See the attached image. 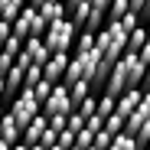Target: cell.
<instances>
[{
    "instance_id": "cell-23",
    "label": "cell",
    "mask_w": 150,
    "mask_h": 150,
    "mask_svg": "<svg viewBox=\"0 0 150 150\" xmlns=\"http://www.w3.org/2000/svg\"><path fill=\"white\" fill-rule=\"evenodd\" d=\"M137 114H140L144 121H150V88H144V95H140V105H137Z\"/></svg>"
},
{
    "instance_id": "cell-20",
    "label": "cell",
    "mask_w": 150,
    "mask_h": 150,
    "mask_svg": "<svg viewBox=\"0 0 150 150\" xmlns=\"http://www.w3.org/2000/svg\"><path fill=\"white\" fill-rule=\"evenodd\" d=\"M49 91H52V82H46V79H39V82L33 85V95H36V101H39V105L46 101V95H49Z\"/></svg>"
},
{
    "instance_id": "cell-11",
    "label": "cell",
    "mask_w": 150,
    "mask_h": 150,
    "mask_svg": "<svg viewBox=\"0 0 150 150\" xmlns=\"http://www.w3.org/2000/svg\"><path fill=\"white\" fill-rule=\"evenodd\" d=\"M65 88H69V98H72V105H79V101H85V98H88V95L95 91L88 79H79V82H72V85H65Z\"/></svg>"
},
{
    "instance_id": "cell-31",
    "label": "cell",
    "mask_w": 150,
    "mask_h": 150,
    "mask_svg": "<svg viewBox=\"0 0 150 150\" xmlns=\"http://www.w3.org/2000/svg\"><path fill=\"white\" fill-rule=\"evenodd\" d=\"M42 4H49V0H30V7H42Z\"/></svg>"
},
{
    "instance_id": "cell-15",
    "label": "cell",
    "mask_w": 150,
    "mask_h": 150,
    "mask_svg": "<svg viewBox=\"0 0 150 150\" xmlns=\"http://www.w3.org/2000/svg\"><path fill=\"white\" fill-rule=\"evenodd\" d=\"M108 150H140V147H137V140H134L131 134H124V131H121V134H114V140H111Z\"/></svg>"
},
{
    "instance_id": "cell-26",
    "label": "cell",
    "mask_w": 150,
    "mask_h": 150,
    "mask_svg": "<svg viewBox=\"0 0 150 150\" xmlns=\"http://www.w3.org/2000/svg\"><path fill=\"white\" fill-rule=\"evenodd\" d=\"M56 140H59V131H52V127H46V131H42V137H39L36 144H42V147H52Z\"/></svg>"
},
{
    "instance_id": "cell-5",
    "label": "cell",
    "mask_w": 150,
    "mask_h": 150,
    "mask_svg": "<svg viewBox=\"0 0 150 150\" xmlns=\"http://www.w3.org/2000/svg\"><path fill=\"white\" fill-rule=\"evenodd\" d=\"M69 56H72V52H52V56L42 62V79H46V82H52V85H59V82L65 79Z\"/></svg>"
},
{
    "instance_id": "cell-22",
    "label": "cell",
    "mask_w": 150,
    "mask_h": 150,
    "mask_svg": "<svg viewBox=\"0 0 150 150\" xmlns=\"http://www.w3.org/2000/svg\"><path fill=\"white\" fill-rule=\"evenodd\" d=\"M65 127H69V131H72V134H79V131H82V127H85V117H82V114H79V111H72V114H69V117H65Z\"/></svg>"
},
{
    "instance_id": "cell-38",
    "label": "cell",
    "mask_w": 150,
    "mask_h": 150,
    "mask_svg": "<svg viewBox=\"0 0 150 150\" xmlns=\"http://www.w3.org/2000/svg\"><path fill=\"white\" fill-rule=\"evenodd\" d=\"M147 20H150V10H147V13H144V23H147Z\"/></svg>"
},
{
    "instance_id": "cell-4",
    "label": "cell",
    "mask_w": 150,
    "mask_h": 150,
    "mask_svg": "<svg viewBox=\"0 0 150 150\" xmlns=\"http://www.w3.org/2000/svg\"><path fill=\"white\" fill-rule=\"evenodd\" d=\"M39 111L49 117V114H72L75 111V105H72V98H69V88L59 82V85H52V91L46 95V101L39 105Z\"/></svg>"
},
{
    "instance_id": "cell-30",
    "label": "cell",
    "mask_w": 150,
    "mask_h": 150,
    "mask_svg": "<svg viewBox=\"0 0 150 150\" xmlns=\"http://www.w3.org/2000/svg\"><path fill=\"white\" fill-rule=\"evenodd\" d=\"M13 150H30V144H23V140H16V144H13Z\"/></svg>"
},
{
    "instance_id": "cell-9",
    "label": "cell",
    "mask_w": 150,
    "mask_h": 150,
    "mask_svg": "<svg viewBox=\"0 0 150 150\" xmlns=\"http://www.w3.org/2000/svg\"><path fill=\"white\" fill-rule=\"evenodd\" d=\"M46 127H49V117L39 111V114L26 124V127H23V144H36V140L42 137V131H46Z\"/></svg>"
},
{
    "instance_id": "cell-40",
    "label": "cell",
    "mask_w": 150,
    "mask_h": 150,
    "mask_svg": "<svg viewBox=\"0 0 150 150\" xmlns=\"http://www.w3.org/2000/svg\"><path fill=\"white\" fill-rule=\"evenodd\" d=\"M0 52H4V42H0Z\"/></svg>"
},
{
    "instance_id": "cell-37",
    "label": "cell",
    "mask_w": 150,
    "mask_h": 150,
    "mask_svg": "<svg viewBox=\"0 0 150 150\" xmlns=\"http://www.w3.org/2000/svg\"><path fill=\"white\" fill-rule=\"evenodd\" d=\"M147 46H150V26H147Z\"/></svg>"
},
{
    "instance_id": "cell-3",
    "label": "cell",
    "mask_w": 150,
    "mask_h": 150,
    "mask_svg": "<svg viewBox=\"0 0 150 150\" xmlns=\"http://www.w3.org/2000/svg\"><path fill=\"white\" fill-rule=\"evenodd\" d=\"M46 33V23L39 20V13H36V7H23L20 10V16L13 20V36L16 39H30V36H42Z\"/></svg>"
},
{
    "instance_id": "cell-12",
    "label": "cell",
    "mask_w": 150,
    "mask_h": 150,
    "mask_svg": "<svg viewBox=\"0 0 150 150\" xmlns=\"http://www.w3.org/2000/svg\"><path fill=\"white\" fill-rule=\"evenodd\" d=\"M147 42V23H140V26H134L127 33V46H124V52H140V46Z\"/></svg>"
},
{
    "instance_id": "cell-7",
    "label": "cell",
    "mask_w": 150,
    "mask_h": 150,
    "mask_svg": "<svg viewBox=\"0 0 150 150\" xmlns=\"http://www.w3.org/2000/svg\"><path fill=\"white\" fill-rule=\"evenodd\" d=\"M23 52H26L33 62H46L49 56H52V52H49V49H46V42H42V36H30V39H23Z\"/></svg>"
},
{
    "instance_id": "cell-27",
    "label": "cell",
    "mask_w": 150,
    "mask_h": 150,
    "mask_svg": "<svg viewBox=\"0 0 150 150\" xmlns=\"http://www.w3.org/2000/svg\"><path fill=\"white\" fill-rule=\"evenodd\" d=\"M56 144H59V147H65V150H69V147H72V144H75V134H72V131H69V127H65V131H59V140H56Z\"/></svg>"
},
{
    "instance_id": "cell-8",
    "label": "cell",
    "mask_w": 150,
    "mask_h": 150,
    "mask_svg": "<svg viewBox=\"0 0 150 150\" xmlns=\"http://www.w3.org/2000/svg\"><path fill=\"white\" fill-rule=\"evenodd\" d=\"M36 13H39V20L46 23H56V20H62V16H69V10H65V4L62 0H49V4H42V7H36Z\"/></svg>"
},
{
    "instance_id": "cell-6",
    "label": "cell",
    "mask_w": 150,
    "mask_h": 150,
    "mask_svg": "<svg viewBox=\"0 0 150 150\" xmlns=\"http://www.w3.org/2000/svg\"><path fill=\"white\" fill-rule=\"evenodd\" d=\"M140 95H144V88H127L124 95H117V108H114V114H121V117L134 114L137 105H140Z\"/></svg>"
},
{
    "instance_id": "cell-33",
    "label": "cell",
    "mask_w": 150,
    "mask_h": 150,
    "mask_svg": "<svg viewBox=\"0 0 150 150\" xmlns=\"http://www.w3.org/2000/svg\"><path fill=\"white\" fill-rule=\"evenodd\" d=\"M30 150H46V147L42 144H30Z\"/></svg>"
},
{
    "instance_id": "cell-16",
    "label": "cell",
    "mask_w": 150,
    "mask_h": 150,
    "mask_svg": "<svg viewBox=\"0 0 150 150\" xmlns=\"http://www.w3.org/2000/svg\"><path fill=\"white\" fill-rule=\"evenodd\" d=\"M95 105H98V95H95V91H91V95H88V98H85V101H79V105H75V111H79V114H82V117H85V121H88V117H91V114H95Z\"/></svg>"
},
{
    "instance_id": "cell-2",
    "label": "cell",
    "mask_w": 150,
    "mask_h": 150,
    "mask_svg": "<svg viewBox=\"0 0 150 150\" xmlns=\"http://www.w3.org/2000/svg\"><path fill=\"white\" fill-rule=\"evenodd\" d=\"M10 114H13V121L20 124V127H26V124L39 114V101H36V95H33V88H20V95L10 101V108H7Z\"/></svg>"
},
{
    "instance_id": "cell-19",
    "label": "cell",
    "mask_w": 150,
    "mask_h": 150,
    "mask_svg": "<svg viewBox=\"0 0 150 150\" xmlns=\"http://www.w3.org/2000/svg\"><path fill=\"white\" fill-rule=\"evenodd\" d=\"M117 23H121V30H124V33H131L134 26H140V16H137L134 10H127V13H124V16H121Z\"/></svg>"
},
{
    "instance_id": "cell-10",
    "label": "cell",
    "mask_w": 150,
    "mask_h": 150,
    "mask_svg": "<svg viewBox=\"0 0 150 150\" xmlns=\"http://www.w3.org/2000/svg\"><path fill=\"white\" fill-rule=\"evenodd\" d=\"M0 134H4V140H7V144L23 140V127L13 121V114H10V111H4V117H0Z\"/></svg>"
},
{
    "instance_id": "cell-32",
    "label": "cell",
    "mask_w": 150,
    "mask_h": 150,
    "mask_svg": "<svg viewBox=\"0 0 150 150\" xmlns=\"http://www.w3.org/2000/svg\"><path fill=\"white\" fill-rule=\"evenodd\" d=\"M0 150H13V144H7V140H0Z\"/></svg>"
},
{
    "instance_id": "cell-24",
    "label": "cell",
    "mask_w": 150,
    "mask_h": 150,
    "mask_svg": "<svg viewBox=\"0 0 150 150\" xmlns=\"http://www.w3.org/2000/svg\"><path fill=\"white\" fill-rule=\"evenodd\" d=\"M13 62H16V56H13V52H7V49H4V52H0V75H7V72L13 69Z\"/></svg>"
},
{
    "instance_id": "cell-13",
    "label": "cell",
    "mask_w": 150,
    "mask_h": 150,
    "mask_svg": "<svg viewBox=\"0 0 150 150\" xmlns=\"http://www.w3.org/2000/svg\"><path fill=\"white\" fill-rule=\"evenodd\" d=\"M23 7H26V0H0V20H4V23H13Z\"/></svg>"
},
{
    "instance_id": "cell-36",
    "label": "cell",
    "mask_w": 150,
    "mask_h": 150,
    "mask_svg": "<svg viewBox=\"0 0 150 150\" xmlns=\"http://www.w3.org/2000/svg\"><path fill=\"white\" fill-rule=\"evenodd\" d=\"M4 111H7V105H4V101H0V117H4Z\"/></svg>"
},
{
    "instance_id": "cell-14",
    "label": "cell",
    "mask_w": 150,
    "mask_h": 150,
    "mask_svg": "<svg viewBox=\"0 0 150 150\" xmlns=\"http://www.w3.org/2000/svg\"><path fill=\"white\" fill-rule=\"evenodd\" d=\"M114 108H117V98L114 95H98V105H95V114L98 117H108V114H114Z\"/></svg>"
},
{
    "instance_id": "cell-17",
    "label": "cell",
    "mask_w": 150,
    "mask_h": 150,
    "mask_svg": "<svg viewBox=\"0 0 150 150\" xmlns=\"http://www.w3.org/2000/svg\"><path fill=\"white\" fill-rule=\"evenodd\" d=\"M105 131H108V134H121V131H124V117H121V114H108V117H105Z\"/></svg>"
},
{
    "instance_id": "cell-18",
    "label": "cell",
    "mask_w": 150,
    "mask_h": 150,
    "mask_svg": "<svg viewBox=\"0 0 150 150\" xmlns=\"http://www.w3.org/2000/svg\"><path fill=\"white\" fill-rule=\"evenodd\" d=\"M111 140H114V134H108V131L101 127V131H95V140H91V147H98V150H108V147H111Z\"/></svg>"
},
{
    "instance_id": "cell-25",
    "label": "cell",
    "mask_w": 150,
    "mask_h": 150,
    "mask_svg": "<svg viewBox=\"0 0 150 150\" xmlns=\"http://www.w3.org/2000/svg\"><path fill=\"white\" fill-rule=\"evenodd\" d=\"M127 4H131V10L140 16V23H144V13L150 10V0H127Z\"/></svg>"
},
{
    "instance_id": "cell-35",
    "label": "cell",
    "mask_w": 150,
    "mask_h": 150,
    "mask_svg": "<svg viewBox=\"0 0 150 150\" xmlns=\"http://www.w3.org/2000/svg\"><path fill=\"white\" fill-rule=\"evenodd\" d=\"M46 150H65V147H59V144H52V147H46Z\"/></svg>"
},
{
    "instance_id": "cell-29",
    "label": "cell",
    "mask_w": 150,
    "mask_h": 150,
    "mask_svg": "<svg viewBox=\"0 0 150 150\" xmlns=\"http://www.w3.org/2000/svg\"><path fill=\"white\" fill-rule=\"evenodd\" d=\"M10 36H13V23H4V20H0V42L10 39Z\"/></svg>"
},
{
    "instance_id": "cell-39",
    "label": "cell",
    "mask_w": 150,
    "mask_h": 150,
    "mask_svg": "<svg viewBox=\"0 0 150 150\" xmlns=\"http://www.w3.org/2000/svg\"><path fill=\"white\" fill-rule=\"evenodd\" d=\"M69 150H82V147H75V144H72V147H69Z\"/></svg>"
},
{
    "instance_id": "cell-41",
    "label": "cell",
    "mask_w": 150,
    "mask_h": 150,
    "mask_svg": "<svg viewBox=\"0 0 150 150\" xmlns=\"http://www.w3.org/2000/svg\"><path fill=\"white\" fill-rule=\"evenodd\" d=\"M88 150H98V147H88Z\"/></svg>"
},
{
    "instance_id": "cell-1",
    "label": "cell",
    "mask_w": 150,
    "mask_h": 150,
    "mask_svg": "<svg viewBox=\"0 0 150 150\" xmlns=\"http://www.w3.org/2000/svg\"><path fill=\"white\" fill-rule=\"evenodd\" d=\"M75 33H79V26H75L69 16H62V20H56V23H49V26H46L42 42H46L49 52H72V46H75Z\"/></svg>"
},
{
    "instance_id": "cell-34",
    "label": "cell",
    "mask_w": 150,
    "mask_h": 150,
    "mask_svg": "<svg viewBox=\"0 0 150 150\" xmlns=\"http://www.w3.org/2000/svg\"><path fill=\"white\" fill-rule=\"evenodd\" d=\"M0 101H4V75H0Z\"/></svg>"
},
{
    "instance_id": "cell-28",
    "label": "cell",
    "mask_w": 150,
    "mask_h": 150,
    "mask_svg": "<svg viewBox=\"0 0 150 150\" xmlns=\"http://www.w3.org/2000/svg\"><path fill=\"white\" fill-rule=\"evenodd\" d=\"M65 117L69 114H49V127L52 131H65Z\"/></svg>"
},
{
    "instance_id": "cell-21",
    "label": "cell",
    "mask_w": 150,
    "mask_h": 150,
    "mask_svg": "<svg viewBox=\"0 0 150 150\" xmlns=\"http://www.w3.org/2000/svg\"><path fill=\"white\" fill-rule=\"evenodd\" d=\"M91 140H95V131H88V127H82L79 134H75V147H82V150H88Z\"/></svg>"
}]
</instances>
